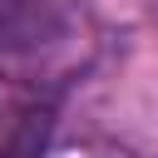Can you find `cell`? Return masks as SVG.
<instances>
[{
  "instance_id": "obj_1",
  "label": "cell",
  "mask_w": 158,
  "mask_h": 158,
  "mask_svg": "<svg viewBox=\"0 0 158 158\" xmlns=\"http://www.w3.org/2000/svg\"><path fill=\"white\" fill-rule=\"evenodd\" d=\"M40 30V0H0V49L30 44Z\"/></svg>"
}]
</instances>
